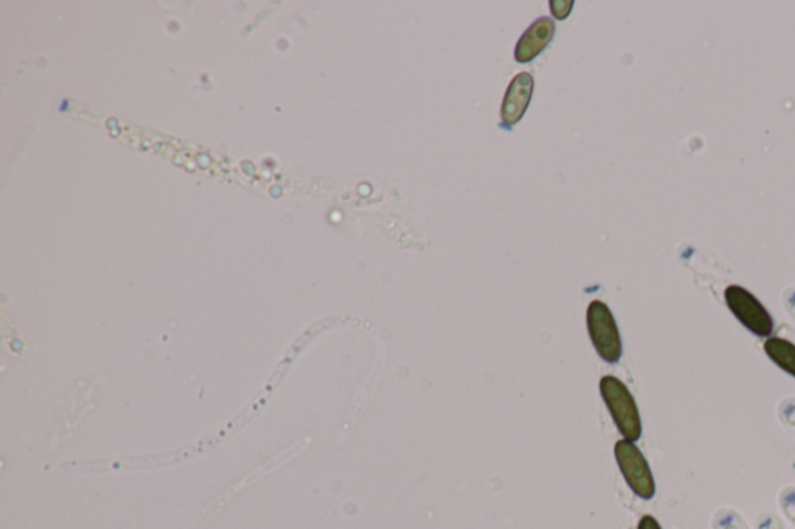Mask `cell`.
<instances>
[{"instance_id":"obj_1","label":"cell","mask_w":795,"mask_h":529,"mask_svg":"<svg viewBox=\"0 0 795 529\" xmlns=\"http://www.w3.org/2000/svg\"><path fill=\"white\" fill-rule=\"evenodd\" d=\"M600 393L623 438L638 441L642 437V419L630 388L615 376H603L600 380Z\"/></svg>"},{"instance_id":"obj_2","label":"cell","mask_w":795,"mask_h":529,"mask_svg":"<svg viewBox=\"0 0 795 529\" xmlns=\"http://www.w3.org/2000/svg\"><path fill=\"white\" fill-rule=\"evenodd\" d=\"M587 329L598 356L607 364H617L622 359V337L606 303L594 299L587 307Z\"/></svg>"},{"instance_id":"obj_3","label":"cell","mask_w":795,"mask_h":529,"mask_svg":"<svg viewBox=\"0 0 795 529\" xmlns=\"http://www.w3.org/2000/svg\"><path fill=\"white\" fill-rule=\"evenodd\" d=\"M614 454L631 491L643 500L653 499L656 496V481L641 449L633 441L620 439L614 447Z\"/></svg>"},{"instance_id":"obj_4","label":"cell","mask_w":795,"mask_h":529,"mask_svg":"<svg viewBox=\"0 0 795 529\" xmlns=\"http://www.w3.org/2000/svg\"><path fill=\"white\" fill-rule=\"evenodd\" d=\"M724 298L728 309L746 326L751 333L758 337H769L774 330V321L767 313L765 306L758 302V298L749 291L742 286H728L724 292Z\"/></svg>"},{"instance_id":"obj_5","label":"cell","mask_w":795,"mask_h":529,"mask_svg":"<svg viewBox=\"0 0 795 529\" xmlns=\"http://www.w3.org/2000/svg\"><path fill=\"white\" fill-rule=\"evenodd\" d=\"M533 88H535V83H533V77L530 73H520L513 78L504 103H502V126L510 128L521 122L530 101H532Z\"/></svg>"},{"instance_id":"obj_6","label":"cell","mask_w":795,"mask_h":529,"mask_svg":"<svg viewBox=\"0 0 795 529\" xmlns=\"http://www.w3.org/2000/svg\"><path fill=\"white\" fill-rule=\"evenodd\" d=\"M553 34H555V23L551 18L537 19L535 23L520 39L517 42L516 52L514 57L520 62H529L535 60L537 54L543 52L549 42L552 41Z\"/></svg>"},{"instance_id":"obj_7","label":"cell","mask_w":795,"mask_h":529,"mask_svg":"<svg viewBox=\"0 0 795 529\" xmlns=\"http://www.w3.org/2000/svg\"><path fill=\"white\" fill-rule=\"evenodd\" d=\"M767 357L783 372L795 377V345L781 337H771L765 342Z\"/></svg>"},{"instance_id":"obj_8","label":"cell","mask_w":795,"mask_h":529,"mask_svg":"<svg viewBox=\"0 0 795 529\" xmlns=\"http://www.w3.org/2000/svg\"><path fill=\"white\" fill-rule=\"evenodd\" d=\"M552 13L556 19H566L571 14L574 2L572 0H552L551 2Z\"/></svg>"},{"instance_id":"obj_9","label":"cell","mask_w":795,"mask_h":529,"mask_svg":"<svg viewBox=\"0 0 795 529\" xmlns=\"http://www.w3.org/2000/svg\"><path fill=\"white\" fill-rule=\"evenodd\" d=\"M637 529H662V527L653 516H643Z\"/></svg>"}]
</instances>
